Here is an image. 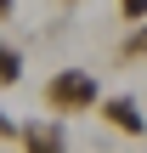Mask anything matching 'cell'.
<instances>
[{"instance_id": "obj_2", "label": "cell", "mask_w": 147, "mask_h": 153, "mask_svg": "<svg viewBox=\"0 0 147 153\" xmlns=\"http://www.w3.org/2000/svg\"><path fill=\"white\" fill-rule=\"evenodd\" d=\"M17 148L23 153H74V142H68L62 119H23L17 125Z\"/></svg>"}, {"instance_id": "obj_5", "label": "cell", "mask_w": 147, "mask_h": 153, "mask_svg": "<svg viewBox=\"0 0 147 153\" xmlns=\"http://www.w3.org/2000/svg\"><path fill=\"white\" fill-rule=\"evenodd\" d=\"M142 57H147V34H142V23H136V28L119 40V57H113V62H119V68H142Z\"/></svg>"}, {"instance_id": "obj_9", "label": "cell", "mask_w": 147, "mask_h": 153, "mask_svg": "<svg viewBox=\"0 0 147 153\" xmlns=\"http://www.w3.org/2000/svg\"><path fill=\"white\" fill-rule=\"evenodd\" d=\"M57 6H62V11H68V6H79V0H57Z\"/></svg>"}, {"instance_id": "obj_7", "label": "cell", "mask_w": 147, "mask_h": 153, "mask_svg": "<svg viewBox=\"0 0 147 153\" xmlns=\"http://www.w3.org/2000/svg\"><path fill=\"white\" fill-rule=\"evenodd\" d=\"M0 142H17V119H11L6 108H0Z\"/></svg>"}, {"instance_id": "obj_1", "label": "cell", "mask_w": 147, "mask_h": 153, "mask_svg": "<svg viewBox=\"0 0 147 153\" xmlns=\"http://www.w3.org/2000/svg\"><path fill=\"white\" fill-rule=\"evenodd\" d=\"M96 102H102V85H96V74L79 68V62H62V68L40 85L45 119H79V114H96Z\"/></svg>"}, {"instance_id": "obj_6", "label": "cell", "mask_w": 147, "mask_h": 153, "mask_svg": "<svg viewBox=\"0 0 147 153\" xmlns=\"http://www.w3.org/2000/svg\"><path fill=\"white\" fill-rule=\"evenodd\" d=\"M119 17H125V28H136L147 17V0H119Z\"/></svg>"}, {"instance_id": "obj_8", "label": "cell", "mask_w": 147, "mask_h": 153, "mask_svg": "<svg viewBox=\"0 0 147 153\" xmlns=\"http://www.w3.org/2000/svg\"><path fill=\"white\" fill-rule=\"evenodd\" d=\"M11 17H17V0H0V28H6Z\"/></svg>"}, {"instance_id": "obj_4", "label": "cell", "mask_w": 147, "mask_h": 153, "mask_svg": "<svg viewBox=\"0 0 147 153\" xmlns=\"http://www.w3.org/2000/svg\"><path fill=\"white\" fill-rule=\"evenodd\" d=\"M11 85H23V45L0 40V91H11Z\"/></svg>"}, {"instance_id": "obj_3", "label": "cell", "mask_w": 147, "mask_h": 153, "mask_svg": "<svg viewBox=\"0 0 147 153\" xmlns=\"http://www.w3.org/2000/svg\"><path fill=\"white\" fill-rule=\"evenodd\" d=\"M96 114H102L119 136H130V142H142V131H147V119H142V97H125V91H119V97H102V102H96Z\"/></svg>"}]
</instances>
